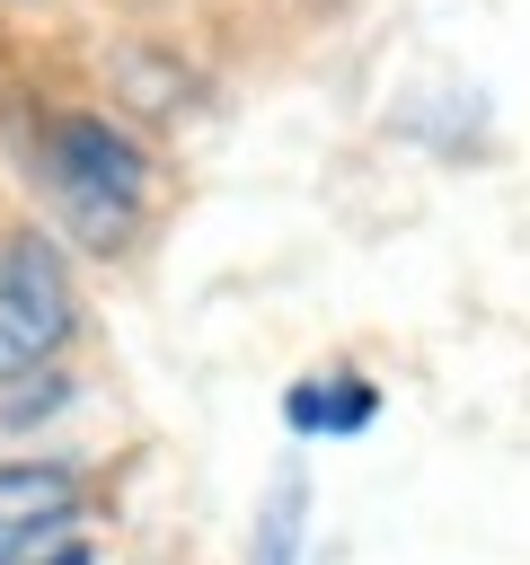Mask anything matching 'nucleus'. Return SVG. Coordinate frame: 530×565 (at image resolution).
Instances as JSON below:
<instances>
[{
  "mask_svg": "<svg viewBox=\"0 0 530 565\" xmlns=\"http://www.w3.org/2000/svg\"><path fill=\"white\" fill-rule=\"evenodd\" d=\"M18 159L53 212V238H71L80 256H132L159 185L150 141L132 124H115L106 106H35L18 132Z\"/></svg>",
  "mask_w": 530,
  "mask_h": 565,
  "instance_id": "nucleus-1",
  "label": "nucleus"
},
{
  "mask_svg": "<svg viewBox=\"0 0 530 565\" xmlns=\"http://www.w3.org/2000/svg\"><path fill=\"white\" fill-rule=\"evenodd\" d=\"M71 327H80V291H71L62 238L35 221L0 230V397L44 380L71 344Z\"/></svg>",
  "mask_w": 530,
  "mask_h": 565,
  "instance_id": "nucleus-2",
  "label": "nucleus"
},
{
  "mask_svg": "<svg viewBox=\"0 0 530 565\" xmlns=\"http://www.w3.org/2000/svg\"><path fill=\"white\" fill-rule=\"evenodd\" d=\"M80 468L62 459H0V565L44 556L71 521H80Z\"/></svg>",
  "mask_w": 530,
  "mask_h": 565,
  "instance_id": "nucleus-3",
  "label": "nucleus"
},
{
  "mask_svg": "<svg viewBox=\"0 0 530 565\" xmlns=\"http://www.w3.org/2000/svg\"><path fill=\"white\" fill-rule=\"evenodd\" d=\"M283 415H292V433H362V424L380 415V388H371L362 371H327V380H292V397H283Z\"/></svg>",
  "mask_w": 530,
  "mask_h": 565,
  "instance_id": "nucleus-4",
  "label": "nucleus"
},
{
  "mask_svg": "<svg viewBox=\"0 0 530 565\" xmlns=\"http://www.w3.org/2000/svg\"><path fill=\"white\" fill-rule=\"evenodd\" d=\"M300 530H309V486H300V468H274V486L247 521V565H300Z\"/></svg>",
  "mask_w": 530,
  "mask_h": 565,
  "instance_id": "nucleus-5",
  "label": "nucleus"
},
{
  "mask_svg": "<svg viewBox=\"0 0 530 565\" xmlns=\"http://www.w3.org/2000/svg\"><path fill=\"white\" fill-rule=\"evenodd\" d=\"M44 565H97V547H80V539H53V547H44Z\"/></svg>",
  "mask_w": 530,
  "mask_h": 565,
  "instance_id": "nucleus-6",
  "label": "nucleus"
},
{
  "mask_svg": "<svg viewBox=\"0 0 530 565\" xmlns=\"http://www.w3.org/2000/svg\"><path fill=\"white\" fill-rule=\"evenodd\" d=\"M300 9H344V0H300Z\"/></svg>",
  "mask_w": 530,
  "mask_h": 565,
  "instance_id": "nucleus-7",
  "label": "nucleus"
}]
</instances>
